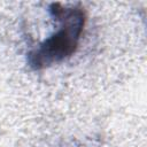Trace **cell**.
<instances>
[{"mask_svg": "<svg viewBox=\"0 0 147 147\" xmlns=\"http://www.w3.org/2000/svg\"><path fill=\"white\" fill-rule=\"evenodd\" d=\"M48 10L59 23V29L28 53V64L33 70H41L69 59L77 51L85 28L86 13L79 5L54 2Z\"/></svg>", "mask_w": 147, "mask_h": 147, "instance_id": "1", "label": "cell"}]
</instances>
